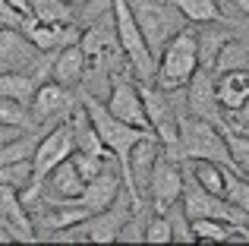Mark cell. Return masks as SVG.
<instances>
[{
	"instance_id": "obj_6",
	"label": "cell",
	"mask_w": 249,
	"mask_h": 246,
	"mask_svg": "<svg viewBox=\"0 0 249 246\" xmlns=\"http://www.w3.org/2000/svg\"><path fill=\"white\" fill-rule=\"evenodd\" d=\"M129 3H133L136 22H139V29H142V35H145V41H148L155 57L164 51V44L177 32L186 29V16L170 0L167 3H161V0H129Z\"/></svg>"
},
{
	"instance_id": "obj_5",
	"label": "cell",
	"mask_w": 249,
	"mask_h": 246,
	"mask_svg": "<svg viewBox=\"0 0 249 246\" xmlns=\"http://www.w3.org/2000/svg\"><path fill=\"white\" fill-rule=\"evenodd\" d=\"M180 148H183V158H208V161H218V164L233 171L224 129L205 117L180 114Z\"/></svg>"
},
{
	"instance_id": "obj_21",
	"label": "cell",
	"mask_w": 249,
	"mask_h": 246,
	"mask_svg": "<svg viewBox=\"0 0 249 246\" xmlns=\"http://www.w3.org/2000/svg\"><path fill=\"white\" fill-rule=\"evenodd\" d=\"M227 70H249V48L243 41H227L224 48H221V54H218V60H214V67H212V73L214 76H221V73H227Z\"/></svg>"
},
{
	"instance_id": "obj_2",
	"label": "cell",
	"mask_w": 249,
	"mask_h": 246,
	"mask_svg": "<svg viewBox=\"0 0 249 246\" xmlns=\"http://www.w3.org/2000/svg\"><path fill=\"white\" fill-rule=\"evenodd\" d=\"M73 152H76V139H73L70 120H60L57 126H51L48 133H41V139H38V145H35V155H32V186L22 190V202L29 205V209L41 199L48 174L54 171L60 161H67Z\"/></svg>"
},
{
	"instance_id": "obj_30",
	"label": "cell",
	"mask_w": 249,
	"mask_h": 246,
	"mask_svg": "<svg viewBox=\"0 0 249 246\" xmlns=\"http://www.w3.org/2000/svg\"><path fill=\"white\" fill-rule=\"evenodd\" d=\"M22 19H25V13H19L13 3H6V0H0V25H22Z\"/></svg>"
},
{
	"instance_id": "obj_35",
	"label": "cell",
	"mask_w": 249,
	"mask_h": 246,
	"mask_svg": "<svg viewBox=\"0 0 249 246\" xmlns=\"http://www.w3.org/2000/svg\"><path fill=\"white\" fill-rule=\"evenodd\" d=\"M67 3H73V6H82V3H89V0H67Z\"/></svg>"
},
{
	"instance_id": "obj_7",
	"label": "cell",
	"mask_w": 249,
	"mask_h": 246,
	"mask_svg": "<svg viewBox=\"0 0 249 246\" xmlns=\"http://www.w3.org/2000/svg\"><path fill=\"white\" fill-rule=\"evenodd\" d=\"M41 51L29 41L22 29L3 25L0 29V73H38Z\"/></svg>"
},
{
	"instance_id": "obj_31",
	"label": "cell",
	"mask_w": 249,
	"mask_h": 246,
	"mask_svg": "<svg viewBox=\"0 0 249 246\" xmlns=\"http://www.w3.org/2000/svg\"><path fill=\"white\" fill-rule=\"evenodd\" d=\"M231 120H233V126H237V129H246V126H249V98L231 114Z\"/></svg>"
},
{
	"instance_id": "obj_36",
	"label": "cell",
	"mask_w": 249,
	"mask_h": 246,
	"mask_svg": "<svg viewBox=\"0 0 249 246\" xmlns=\"http://www.w3.org/2000/svg\"><path fill=\"white\" fill-rule=\"evenodd\" d=\"M0 29H3V25H0Z\"/></svg>"
},
{
	"instance_id": "obj_11",
	"label": "cell",
	"mask_w": 249,
	"mask_h": 246,
	"mask_svg": "<svg viewBox=\"0 0 249 246\" xmlns=\"http://www.w3.org/2000/svg\"><path fill=\"white\" fill-rule=\"evenodd\" d=\"M183 199V161H170L164 152L155 161L152 180H148V202L155 211H167Z\"/></svg>"
},
{
	"instance_id": "obj_17",
	"label": "cell",
	"mask_w": 249,
	"mask_h": 246,
	"mask_svg": "<svg viewBox=\"0 0 249 246\" xmlns=\"http://www.w3.org/2000/svg\"><path fill=\"white\" fill-rule=\"evenodd\" d=\"M38 86H41V79L35 73H0V98H13L19 105H32Z\"/></svg>"
},
{
	"instance_id": "obj_34",
	"label": "cell",
	"mask_w": 249,
	"mask_h": 246,
	"mask_svg": "<svg viewBox=\"0 0 249 246\" xmlns=\"http://www.w3.org/2000/svg\"><path fill=\"white\" fill-rule=\"evenodd\" d=\"M237 6H240V10H243L246 16H249V0H237Z\"/></svg>"
},
{
	"instance_id": "obj_22",
	"label": "cell",
	"mask_w": 249,
	"mask_h": 246,
	"mask_svg": "<svg viewBox=\"0 0 249 246\" xmlns=\"http://www.w3.org/2000/svg\"><path fill=\"white\" fill-rule=\"evenodd\" d=\"M38 139H41L38 133H19L16 139L3 142V145H0V164H6V161H29L32 155H35Z\"/></svg>"
},
{
	"instance_id": "obj_4",
	"label": "cell",
	"mask_w": 249,
	"mask_h": 246,
	"mask_svg": "<svg viewBox=\"0 0 249 246\" xmlns=\"http://www.w3.org/2000/svg\"><path fill=\"white\" fill-rule=\"evenodd\" d=\"M199 70V41H196L193 29L177 32L158 54V73H155V86L164 92H180L193 73Z\"/></svg>"
},
{
	"instance_id": "obj_8",
	"label": "cell",
	"mask_w": 249,
	"mask_h": 246,
	"mask_svg": "<svg viewBox=\"0 0 249 246\" xmlns=\"http://www.w3.org/2000/svg\"><path fill=\"white\" fill-rule=\"evenodd\" d=\"M76 105H79V95L70 86L51 79V82H41V86H38L29 111H32V120L35 123H51V120H70V114L76 111Z\"/></svg>"
},
{
	"instance_id": "obj_32",
	"label": "cell",
	"mask_w": 249,
	"mask_h": 246,
	"mask_svg": "<svg viewBox=\"0 0 249 246\" xmlns=\"http://www.w3.org/2000/svg\"><path fill=\"white\" fill-rule=\"evenodd\" d=\"M6 3H13V6H16L19 13H25V16L32 13V10H29V0H6Z\"/></svg>"
},
{
	"instance_id": "obj_29",
	"label": "cell",
	"mask_w": 249,
	"mask_h": 246,
	"mask_svg": "<svg viewBox=\"0 0 249 246\" xmlns=\"http://www.w3.org/2000/svg\"><path fill=\"white\" fill-rule=\"evenodd\" d=\"M145 243H174V230H170V221H167L164 211L155 215V218H148V224H145Z\"/></svg>"
},
{
	"instance_id": "obj_28",
	"label": "cell",
	"mask_w": 249,
	"mask_h": 246,
	"mask_svg": "<svg viewBox=\"0 0 249 246\" xmlns=\"http://www.w3.org/2000/svg\"><path fill=\"white\" fill-rule=\"evenodd\" d=\"M25 107L29 105H19V101H13V98H0V123L29 129L32 126V114L25 111Z\"/></svg>"
},
{
	"instance_id": "obj_20",
	"label": "cell",
	"mask_w": 249,
	"mask_h": 246,
	"mask_svg": "<svg viewBox=\"0 0 249 246\" xmlns=\"http://www.w3.org/2000/svg\"><path fill=\"white\" fill-rule=\"evenodd\" d=\"M224 136H227V148H231L233 174L249 180V133L246 129H237V126H227Z\"/></svg>"
},
{
	"instance_id": "obj_3",
	"label": "cell",
	"mask_w": 249,
	"mask_h": 246,
	"mask_svg": "<svg viewBox=\"0 0 249 246\" xmlns=\"http://www.w3.org/2000/svg\"><path fill=\"white\" fill-rule=\"evenodd\" d=\"M110 13H114V29H117V41H120V51L126 54L129 67H133V76L139 82H155V73H158V57L152 54L145 35H142L139 22H136V13L129 0H110Z\"/></svg>"
},
{
	"instance_id": "obj_19",
	"label": "cell",
	"mask_w": 249,
	"mask_h": 246,
	"mask_svg": "<svg viewBox=\"0 0 249 246\" xmlns=\"http://www.w3.org/2000/svg\"><path fill=\"white\" fill-rule=\"evenodd\" d=\"M29 10L35 19L51 25H70L73 22V3L67 0H29Z\"/></svg>"
},
{
	"instance_id": "obj_25",
	"label": "cell",
	"mask_w": 249,
	"mask_h": 246,
	"mask_svg": "<svg viewBox=\"0 0 249 246\" xmlns=\"http://www.w3.org/2000/svg\"><path fill=\"white\" fill-rule=\"evenodd\" d=\"M167 221H170V230H174V243H196V234H193V218L183 211V205H170L164 211Z\"/></svg>"
},
{
	"instance_id": "obj_18",
	"label": "cell",
	"mask_w": 249,
	"mask_h": 246,
	"mask_svg": "<svg viewBox=\"0 0 249 246\" xmlns=\"http://www.w3.org/2000/svg\"><path fill=\"white\" fill-rule=\"evenodd\" d=\"M170 3L186 16V22H196V25L221 22V16H224L218 0H170Z\"/></svg>"
},
{
	"instance_id": "obj_15",
	"label": "cell",
	"mask_w": 249,
	"mask_h": 246,
	"mask_svg": "<svg viewBox=\"0 0 249 246\" xmlns=\"http://www.w3.org/2000/svg\"><path fill=\"white\" fill-rule=\"evenodd\" d=\"M85 63H89V54L82 51L79 41L67 44L54 54V63H51V79L63 82L70 88H79L82 76H85Z\"/></svg>"
},
{
	"instance_id": "obj_13",
	"label": "cell",
	"mask_w": 249,
	"mask_h": 246,
	"mask_svg": "<svg viewBox=\"0 0 249 246\" xmlns=\"http://www.w3.org/2000/svg\"><path fill=\"white\" fill-rule=\"evenodd\" d=\"M82 190H85V177L76 171L73 161L67 158V161H60V164H57L54 171L48 174L41 196H44V202H48V205H57V202H76V199L82 196Z\"/></svg>"
},
{
	"instance_id": "obj_37",
	"label": "cell",
	"mask_w": 249,
	"mask_h": 246,
	"mask_svg": "<svg viewBox=\"0 0 249 246\" xmlns=\"http://www.w3.org/2000/svg\"><path fill=\"white\" fill-rule=\"evenodd\" d=\"M246 129H249V126H246Z\"/></svg>"
},
{
	"instance_id": "obj_26",
	"label": "cell",
	"mask_w": 249,
	"mask_h": 246,
	"mask_svg": "<svg viewBox=\"0 0 249 246\" xmlns=\"http://www.w3.org/2000/svg\"><path fill=\"white\" fill-rule=\"evenodd\" d=\"M110 158H114V155H91V152H79V148L70 155V161H73L76 171H79L82 177H85V183H89L91 177H98V174L107 167V161H110Z\"/></svg>"
},
{
	"instance_id": "obj_9",
	"label": "cell",
	"mask_w": 249,
	"mask_h": 246,
	"mask_svg": "<svg viewBox=\"0 0 249 246\" xmlns=\"http://www.w3.org/2000/svg\"><path fill=\"white\" fill-rule=\"evenodd\" d=\"M186 107L196 117H205V120L218 123L221 129L231 126V123H224V114H221L224 107L218 101V82H214V73L208 67H199L193 73V79L186 82Z\"/></svg>"
},
{
	"instance_id": "obj_1",
	"label": "cell",
	"mask_w": 249,
	"mask_h": 246,
	"mask_svg": "<svg viewBox=\"0 0 249 246\" xmlns=\"http://www.w3.org/2000/svg\"><path fill=\"white\" fill-rule=\"evenodd\" d=\"M79 101H82L85 111H89V117H91V123H95V129H98V136H101L104 148H107V152L114 155V161L120 164L123 177H126V161H129V152H133L136 142H142L148 133H152V129H142V126H133V123L120 120L117 114H110V107L104 105L101 98H95V95L79 92Z\"/></svg>"
},
{
	"instance_id": "obj_23",
	"label": "cell",
	"mask_w": 249,
	"mask_h": 246,
	"mask_svg": "<svg viewBox=\"0 0 249 246\" xmlns=\"http://www.w3.org/2000/svg\"><path fill=\"white\" fill-rule=\"evenodd\" d=\"M231 32H199L196 35V41H199V67H214V60H218L221 48H224L227 41H231Z\"/></svg>"
},
{
	"instance_id": "obj_33",
	"label": "cell",
	"mask_w": 249,
	"mask_h": 246,
	"mask_svg": "<svg viewBox=\"0 0 249 246\" xmlns=\"http://www.w3.org/2000/svg\"><path fill=\"white\" fill-rule=\"evenodd\" d=\"M0 243H13V237H10V234H6V230H3V228H0Z\"/></svg>"
},
{
	"instance_id": "obj_27",
	"label": "cell",
	"mask_w": 249,
	"mask_h": 246,
	"mask_svg": "<svg viewBox=\"0 0 249 246\" xmlns=\"http://www.w3.org/2000/svg\"><path fill=\"white\" fill-rule=\"evenodd\" d=\"M148 205V202H145ZM145 205H139V209H133V218H126L120 228V240L117 243H145Z\"/></svg>"
},
{
	"instance_id": "obj_14",
	"label": "cell",
	"mask_w": 249,
	"mask_h": 246,
	"mask_svg": "<svg viewBox=\"0 0 249 246\" xmlns=\"http://www.w3.org/2000/svg\"><path fill=\"white\" fill-rule=\"evenodd\" d=\"M120 193H123V190H120V174H117L114 167H104L98 177H91L89 183H85L82 196L76 199V202L95 215V211L110 209V205L117 202V196H120Z\"/></svg>"
},
{
	"instance_id": "obj_12",
	"label": "cell",
	"mask_w": 249,
	"mask_h": 246,
	"mask_svg": "<svg viewBox=\"0 0 249 246\" xmlns=\"http://www.w3.org/2000/svg\"><path fill=\"white\" fill-rule=\"evenodd\" d=\"M0 209H3V215H6V230L13 234V240H22V243H35L38 240L32 209L22 202V193L19 190L0 186Z\"/></svg>"
},
{
	"instance_id": "obj_10",
	"label": "cell",
	"mask_w": 249,
	"mask_h": 246,
	"mask_svg": "<svg viewBox=\"0 0 249 246\" xmlns=\"http://www.w3.org/2000/svg\"><path fill=\"white\" fill-rule=\"evenodd\" d=\"M104 105H107L110 114H117L120 120L133 123V126H142V129H152L148 126V114H145V101H142V86H139L136 76L129 79L126 73H117Z\"/></svg>"
},
{
	"instance_id": "obj_16",
	"label": "cell",
	"mask_w": 249,
	"mask_h": 246,
	"mask_svg": "<svg viewBox=\"0 0 249 246\" xmlns=\"http://www.w3.org/2000/svg\"><path fill=\"white\" fill-rule=\"evenodd\" d=\"M214 82H218V101L227 114H233L249 98V70H227L214 76Z\"/></svg>"
},
{
	"instance_id": "obj_24",
	"label": "cell",
	"mask_w": 249,
	"mask_h": 246,
	"mask_svg": "<svg viewBox=\"0 0 249 246\" xmlns=\"http://www.w3.org/2000/svg\"><path fill=\"white\" fill-rule=\"evenodd\" d=\"M0 186H13V190H19V193L29 190L32 186V158L0 164Z\"/></svg>"
}]
</instances>
